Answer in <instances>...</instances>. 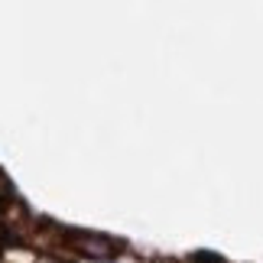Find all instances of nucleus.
<instances>
[{
	"label": "nucleus",
	"mask_w": 263,
	"mask_h": 263,
	"mask_svg": "<svg viewBox=\"0 0 263 263\" xmlns=\"http://www.w3.org/2000/svg\"><path fill=\"white\" fill-rule=\"evenodd\" d=\"M68 237L75 240V250H82L85 257L107 260V257H114V254H117L114 240H107V237H101V234H85V231H72Z\"/></svg>",
	"instance_id": "obj_1"
}]
</instances>
